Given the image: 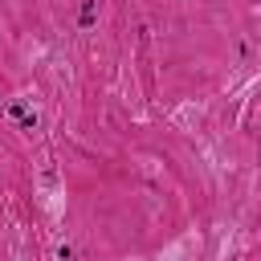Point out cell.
<instances>
[{"instance_id":"6da1fadb","label":"cell","mask_w":261,"mask_h":261,"mask_svg":"<svg viewBox=\"0 0 261 261\" xmlns=\"http://www.w3.org/2000/svg\"><path fill=\"white\" fill-rule=\"evenodd\" d=\"M12 118H16V122H20L24 130H33V122H37V118H33V114H29L24 106H12Z\"/></svg>"},{"instance_id":"7a4b0ae2","label":"cell","mask_w":261,"mask_h":261,"mask_svg":"<svg viewBox=\"0 0 261 261\" xmlns=\"http://www.w3.org/2000/svg\"><path fill=\"white\" fill-rule=\"evenodd\" d=\"M90 24H94V0L82 4V29H90Z\"/></svg>"}]
</instances>
